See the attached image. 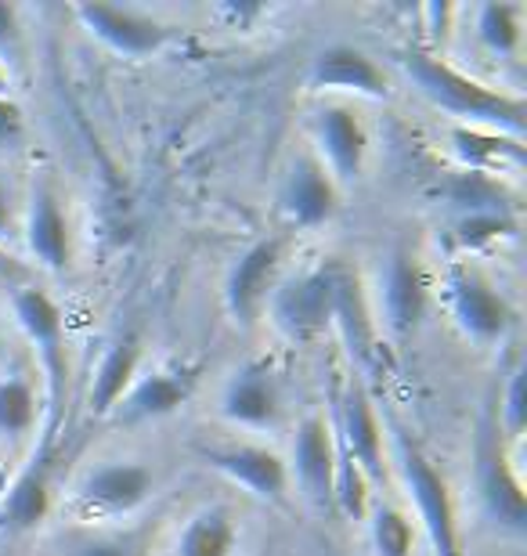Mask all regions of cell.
<instances>
[{
	"mask_svg": "<svg viewBox=\"0 0 527 556\" xmlns=\"http://www.w3.org/2000/svg\"><path fill=\"white\" fill-rule=\"evenodd\" d=\"M155 492V473L138 459H105L73 484L70 514L84 525H112L134 517Z\"/></svg>",
	"mask_w": 527,
	"mask_h": 556,
	"instance_id": "4",
	"label": "cell"
},
{
	"mask_svg": "<svg viewBox=\"0 0 527 556\" xmlns=\"http://www.w3.org/2000/svg\"><path fill=\"white\" fill-rule=\"evenodd\" d=\"M308 87L315 94H343V98H387L390 84L384 65L368 59L362 48L332 43L315 54L308 70Z\"/></svg>",
	"mask_w": 527,
	"mask_h": 556,
	"instance_id": "18",
	"label": "cell"
},
{
	"mask_svg": "<svg viewBox=\"0 0 527 556\" xmlns=\"http://www.w3.org/2000/svg\"><path fill=\"white\" fill-rule=\"evenodd\" d=\"M336 275H340V264H311L275 286L267 315L289 340H315L332 326Z\"/></svg>",
	"mask_w": 527,
	"mask_h": 556,
	"instance_id": "7",
	"label": "cell"
},
{
	"mask_svg": "<svg viewBox=\"0 0 527 556\" xmlns=\"http://www.w3.org/2000/svg\"><path fill=\"white\" fill-rule=\"evenodd\" d=\"M22 242L26 253L40 264L43 271L65 275L73 264V228L65 214L59 185L48 174H40L29 185L26 206H22Z\"/></svg>",
	"mask_w": 527,
	"mask_h": 556,
	"instance_id": "9",
	"label": "cell"
},
{
	"mask_svg": "<svg viewBox=\"0 0 527 556\" xmlns=\"http://www.w3.org/2000/svg\"><path fill=\"white\" fill-rule=\"evenodd\" d=\"M480 503H485L488 520L506 535H524L527 528V506L520 492V477L510 470L506 455L491 438H485L480 448Z\"/></svg>",
	"mask_w": 527,
	"mask_h": 556,
	"instance_id": "20",
	"label": "cell"
},
{
	"mask_svg": "<svg viewBox=\"0 0 527 556\" xmlns=\"http://www.w3.org/2000/svg\"><path fill=\"white\" fill-rule=\"evenodd\" d=\"M373 477L336 444V473H332V514H340L343 520L362 525L373 509Z\"/></svg>",
	"mask_w": 527,
	"mask_h": 556,
	"instance_id": "28",
	"label": "cell"
},
{
	"mask_svg": "<svg viewBox=\"0 0 527 556\" xmlns=\"http://www.w3.org/2000/svg\"><path fill=\"white\" fill-rule=\"evenodd\" d=\"M221 416L239 430L267 433L283 427V383L267 362L239 365L221 387Z\"/></svg>",
	"mask_w": 527,
	"mask_h": 556,
	"instance_id": "16",
	"label": "cell"
},
{
	"mask_svg": "<svg viewBox=\"0 0 527 556\" xmlns=\"http://www.w3.org/2000/svg\"><path fill=\"white\" fill-rule=\"evenodd\" d=\"M329 422H332L336 444H340V448L373 477V484L384 481L387 433H384V422H379L373 397H368V391L357 380L347 383L343 394L336 397V416Z\"/></svg>",
	"mask_w": 527,
	"mask_h": 556,
	"instance_id": "17",
	"label": "cell"
},
{
	"mask_svg": "<svg viewBox=\"0 0 527 556\" xmlns=\"http://www.w3.org/2000/svg\"><path fill=\"white\" fill-rule=\"evenodd\" d=\"M51 441H40L33 459L15 473V481L0 498V531L4 535H29L51 514Z\"/></svg>",
	"mask_w": 527,
	"mask_h": 556,
	"instance_id": "19",
	"label": "cell"
},
{
	"mask_svg": "<svg viewBox=\"0 0 527 556\" xmlns=\"http://www.w3.org/2000/svg\"><path fill=\"white\" fill-rule=\"evenodd\" d=\"M40 422V394L26 372L0 376V441H26Z\"/></svg>",
	"mask_w": 527,
	"mask_h": 556,
	"instance_id": "26",
	"label": "cell"
},
{
	"mask_svg": "<svg viewBox=\"0 0 527 556\" xmlns=\"http://www.w3.org/2000/svg\"><path fill=\"white\" fill-rule=\"evenodd\" d=\"M76 556H130V549L120 539H84Z\"/></svg>",
	"mask_w": 527,
	"mask_h": 556,
	"instance_id": "35",
	"label": "cell"
},
{
	"mask_svg": "<svg viewBox=\"0 0 527 556\" xmlns=\"http://www.w3.org/2000/svg\"><path fill=\"white\" fill-rule=\"evenodd\" d=\"M22 59H26V40H22L18 11L11 4H0V65L11 73V80L22 73Z\"/></svg>",
	"mask_w": 527,
	"mask_h": 556,
	"instance_id": "31",
	"label": "cell"
},
{
	"mask_svg": "<svg viewBox=\"0 0 527 556\" xmlns=\"http://www.w3.org/2000/svg\"><path fill=\"white\" fill-rule=\"evenodd\" d=\"M141 372V340L138 337H123L116 343H109L105 354L95 365L91 376V391H87V416L91 419H109V413L116 408V402L127 394V387L134 383V376Z\"/></svg>",
	"mask_w": 527,
	"mask_h": 556,
	"instance_id": "21",
	"label": "cell"
},
{
	"mask_svg": "<svg viewBox=\"0 0 527 556\" xmlns=\"http://www.w3.org/2000/svg\"><path fill=\"white\" fill-rule=\"evenodd\" d=\"M26 141V116L11 94H0V152L18 149Z\"/></svg>",
	"mask_w": 527,
	"mask_h": 556,
	"instance_id": "33",
	"label": "cell"
},
{
	"mask_svg": "<svg viewBox=\"0 0 527 556\" xmlns=\"http://www.w3.org/2000/svg\"><path fill=\"white\" fill-rule=\"evenodd\" d=\"M22 275H26V268H22L15 257H11L8 247H0V278H22Z\"/></svg>",
	"mask_w": 527,
	"mask_h": 556,
	"instance_id": "37",
	"label": "cell"
},
{
	"mask_svg": "<svg viewBox=\"0 0 527 556\" xmlns=\"http://www.w3.org/2000/svg\"><path fill=\"white\" fill-rule=\"evenodd\" d=\"M11 228H15V210H11V192H8V185L0 181V247H4V239L11 236Z\"/></svg>",
	"mask_w": 527,
	"mask_h": 556,
	"instance_id": "36",
	"label": "cell"
},
{
	"mask_svg": "<svg viewBox=\"0 0 527 556\" xmlns=\"http://www.w3.org/2000/svg\"><path fill=\"white\" fill-rule=\"evenodd\" d=\"M517 231V220L502 210H474V214H455V242L463 253H477L485 247L510 239Z\"/></svg>",
	"mask_w": 527,
	"mask_h": 556,
	"instance_id": "29",
	"label": "cell"
},
{
	"mask_svg": "<svg viewBox=\"0 0 527 556\" xmlns=\"http://www.w3.org/2000/svg\"><path fill=\"white\" fill-rule=\"evenodd\" d=\"M332 326L336 332L343 337L347 351L354 354V358H368V343L376 337V318H373V304H368L362 282L340 268L336 275V296H332Z\"/></svg>",
	"mask_w": 527,
	"mask_h": 556,
	"instance_id": "23",
	"label": "cell"
},
{
	"mask_svg": "<svg viewBox=\"0 0 527 556\" xmlns=\"http://www.w3.org/2000/svg\"><path fill=\"white\" fill-rule=\"evenodd\" d=\"M401 73L409 76L412 87L437 105L441 113L459 119V127H480L495 135L520 138L524 135V102L520 94L495 91V87L474 80L459 65L444 62L441 54H430L426 48H412L398 59Z\"/></svg>",
	"mask_w": 527,
	"mask_h": 556,
	"instance_id": "1",
	"label": "cell"
},
{
	"mask_svg": "<svg viewBox=\"0 0 527 556\" xmlns=\"http://www.w3.org/2000/svg\"><path fill=\"white\" fill-rule=\"evenodd\" d=\"M308 135H311V152L332 174L340 192L362 181L373 138H368L365 119L351 102H325L322 109H315Z\"/></svg>",
	"mask_w": 527,
	"mask_h": 556,
	"instance_id": "8",
	"label": "cell"
},
{
	"mask_svg": "<svg viewBox=\"0 0 527 556\" xmlns=\"http://www.w3.org/2000/svg\"><path fill=\"white\" fill-rule=\"evenodd\" d=\"M365 525H368V546H373V556H416L419 525L405 506L373 503Z\"/></svg>",
	"mask_w": 527,
	"mask_h": 556,
	"instance_id": "27",
	"label": "cell"
},
{
	"mask_svg": "<svg viewBox=\"0 0 527 556\" xmlns=\"http://www.w3.org/2000/svg\"><path fill=\"white\" fill-rule=\"evenodd\" d=\"M11 311H15L18 329L26 332V340L37 351L40 376L48 383V430L40 441L54 444V430L62 419V402H65V376H70V358H65V321L59 304L37 286H18L11 293Z\"/></svg>",
	"mask_w": 527,
	"mask_h": 556,
	"instance_id": "3",
	"label": "cell"
},
{
	"mask_svg": "<svg viewBox=\"0 0 527 556\" xmlns=\"http://www.w3.org/2000/svg\"><path fill=\"white\" fill-rule=\"evenodd\" d=\"M289 484L300 498L318 509L332 514V473H336V433L332 422L322 413H308L297 422L293 448H289Z\"/></svg>",
	"mask_w": 527,
	"mask_h": 556,
	"instance_id": "13",
	"label": "cell"
},
{
	"mask_svg": "<svg viewBox=\"0 0 527 556\" xmlns=\"http://www.w3.org/2000/svg\"><path fill=\"white\" fill-rule=\"evenodd\" d=\"M283 239H261L239 253V261L231 264L228 278H224V307H228L235 326L250 329L261 321L275 286L283 282Z\"/></svg>",
	"mask_w": 527,
	"mask_h": 556,
	"instance_id": "11",
	"label": "cell"
},
{
	"mask_svg": "<svg viewBox=\"0 0 527 556\" xmlns=\"http://www.w3.org/2000/svg\"><path fill=\"white\" fill-rule=\"evenodd\" d=\"M239 553V528L224 506H199L185 517L171 556H235Z\"/></svg>",
	"mask_w": 527,
	"mask_h": 556,
	"instance_id": "22",
	"label": "cell"
},
{
	"mask_svg": "<svg viewBox=\"0 0 527 556\" xmlns=\"http://www.w3.org/2000/svg\"><path fill=\"white\" fill-rule=\"evenodd\" d=\"M469 26H474V40L480 51H488L491 59L513 62L524 51V8L506 4V0H488L469 11Z\"/></svg>",
	"mask_w": 527,
	"mask_h": 556,
	"instance_id": "24",
	"label": "cell"
},
{
	"mask_svg": "<svg viewBox=\"0 0 527 556\" xmlns=\"http://www.w3.org/2000/svg\"><path fill=\"white\" fill-rule=\"evenodd\" d=\"M203 459L210 470L228 477L231 484L246 488L253 498H261L267 506H289V498H293L286 459L261 441L210 444V448H203Z\"/></svg>",
	"mask_w": 527,
	"mask_h": 556,
	"instance_id": "10",
	"label": "cell"
},
{
	"mask_svg": "<svg viewBox=\"0 0 527 556\" xmlns=\"http://www.w3.org/2000/svg\"><path fill=\"white\" fill-rule=\"evenodd\" d=\"M8 87H11V73L0 65V94H8Z\"/></svg>",
	"mask_w": 527,
	"mask_h": 556,
	"instance_id": "38",
	"label": "cell"
},
{
	"mask_svg": "<svg viewBox=\"0 0 527 556\" xmlns=\"http://www.w3.org/2000/svg\"><path fill=\"white\" fill-rule=\"evenodd\" d=\"M444 304L448 315L466 340L474 343H499L513 326V311L495 282L477 271L474 264L452 261L444 271Z\"/></svg>",
	"mask_w": 527,
	"mask_h": 556,
	"instance_id": "6",
	"label": "cell"
},
{
	"mask_svg": "<svg viewBox=\"0 0 527 556\" xmlns=\"http://www.w3.org/2000/svg\"><path fill=\"white\" fill-rule=\"evenodd\" d=\"M213 15L224 22V29H250L256 18L264 15L261 4H217Z\"/></svg>",
	"mask_w": 527,
	"mask_h": 556,
	"instance_id": "34",
	"label": "cell"
},
{
	"mask_svg": "<svg viewBox=\"0 0 527 556\" xmlns=\"http://www.w3.org/2000/svg\"><path fill=\"white\" fill-rule=\"evenodd\" d=\"M455 18H459V8H452V4H426V8H419V22L426 29L430 54H437V48H444V43H448Z\"/></svg>",
	"mask_w": 527,
	"mask_h": 556,
	"instance_id": "32",
	"label": "cell"
},
{
	"mask_svg": "<svg viewBox=\"0 0 527 556\" xmlns=\"http://www.w3.org/2000/svg\"><path fill=\"white\" fill-rule=\"evenodd\" d=\"M199 383V365H155L141 369L120 397L109 419L116 427H141V422L166 419L192 397Z\"/></svg>",
	"mask_w": 527,
	"mask_h": 556,
	"instance_id": "15",
	"label": "cell"
},
{
	"mask_svg": "<svg viewBox=\"0 0 527 556\" xmlns=\"http://www.w3.org/2000/svg\"><path fill=\"white\" fill-rule=\"evenodd\" d=\"M76 22L91 40L120 59H152L177 40V26L130 4H76Z\"/></svg>",
	"mask_w": 527,
	"mask_h": 556,
	"instance_id": "5",
	"label": "cell"
},
{
	"mask_svg": "<svg viewBox=\"0 0 527 556\" xmlns=\"http://www.w3.org/2000/svg\"><path fill=\"white\" fill-rule=\"evenodd\" d=\"M376 289V326L387 329L390 340H409L419 329L426 304H430V282H426L419 261L409 250H394L379 268Z\"/></svg>",
	"mask_w": 527,
	"mask_h": 556,
	"instance_id": "12",
	"label": "cell"
},
{
	"mask_svg": "<svg viewBox=\"0 0 527 556\" xmlns=\"http://www.w3.org/2000/svg\"><path fill=\"white\" fill-rule=\"evenodd\" d=\"M524 419H527V394H524V369H513L506 380V391H502V405H499V427L510 441H520L524 433Z\"/></svg>",
	"mask_w": 527,
	"mask_h": 556,
	"instance_id": "30",
	"label": "cell"
},
{
	"mask_svg": "<svg viewBox=\"0 0 527 556\" xmlns=\"http://www.w3.org/2000/svg\"><path fill=\"white\" fill-rule=\"evenodd\" d=\"M387 459L394 463L409 498V514L416 517L419 535L426 539L434 556H463V542H459V517H455V498L448 488L444 473L437 470L416 441L405 430H390L387 441Z\"/></svg>",
	"mask_w": 527,
	"mask_h": 556,
	"instance_id": "2",
	"label": "cell"
},
{
	"mask_svg": "<svg viewBox=\"0 0 527 556\" xmlns=\"http://www.w3.org/2000/svg\"><path fill=\"white\" fill-rule=\"evenodd\" d=\"M278 210L297 231H315L329 225L340 210V185L318 163V155L304 149L297 152L278 181Z\"/></svg>",
	"mask_w": 527,
	"mask_h": 556,
	"instance_id": "14",
	"label": "cell"
},
{
	"mask_svg": "<svg viewBox=\"0 0 527 556\" xmlns=\"http://www.w3.org/2000/svg\"><path fill=\"white\" fill-rule=\"evenodd\" d=\"M452 149L463 170L474 174H495L502 166H520L524 149L520 138L495 135V130H480V127H452Z\"/></svg>",
	"mask_w": 527,
	"mask_h": 556,
	"instance_id": "25",
	"label": "cell"
}]
</instances>
